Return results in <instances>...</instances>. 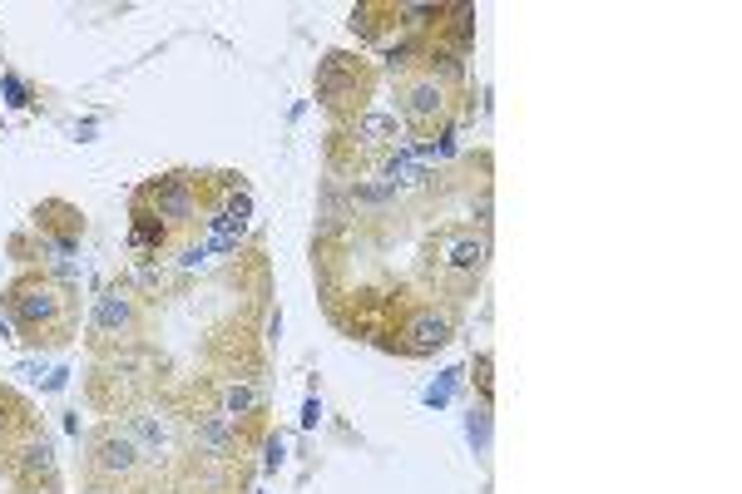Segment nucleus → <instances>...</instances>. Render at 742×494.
I'll list each match as a JSON object with an SVG mask.
<instances>
[{
	"instance_id": "nucleus-18",
	"label": "nucleus",
	"mask_w": 742,
	"mask_h": 494,
	"mask_svg": "<svg viewBox=\"0 0 742 494\" xmlns=\"http://www.w3.org/2000/svg\"><path fill=\"white\" fill-rule=\"evenodd\" d=\"M317 420H322V406H317V396H312V401H307V406H302V425H307V430H312V425H317Z\"/></svg>"
},
{
	"instance_id": "nucleus-16",
	"label": "nucleus",
	"mask_w": 742,
	"mask_h": 494,
	"mask_svg": "<svg viewBox=\"0 0 742 494\" xmlns=\"http://www.w3.org/2000/svg\"><path fill=\"white\" fill-rule=\"evenodd\" d=\"M25 465H30V470H40V474H50V465H54V460H50V445H35Z\"/></svg>"
},
{
	"instance_id": "nucleus-9",
	"label": "nucleus",
	"mask_w": 742,
	"mask_h": 494,
	"mask_svg": "<svg viewBox=\"0 0 742 494\" xmlns=\"http://www.w3.org/2000/svg\"><path fill=\"white\" fill-rule=\"evenodd\" d=\"M124 435L139 445V455H149V460H158V455L168 450V425H163L158 415H134V425H129Z\"/></svg>"
},
{
	"instance_id": "nucleus-8",
	"label": "nucleus",
	"mask_w": 742,
	"mask_h": 494,
	"mask_svg": "<svg viewBox=\"0 0 742 494\" xmlns=\"http://www.w3.org/2000/svg\"><path fill=\"white\" fill-rule=\"evenodd\" d=\"M193 440H198V450H208V455H233V420L228 415H203V420H193Z\"/></svg>"
},
{
	"instance_id": "nucleus-5",
	"label": "nucleus",
	"mask_w": 742,
	"mask_h": 494,
	"mask_svg": "<svg viewBox=\"0 0 742 494\" xmlns=\"http://www.w3.org/2000/svg\"><path fill=\"white\" fill-rule=\"evenodd\" d=\"M129 321H134V302H129L124 292H99V297H94V332H99V337L129 332Z\"/></svg>"
},
{
	"instance_id": "nucleus-1",
	"label": "nucleus",
	"mask_w": 742,
	"mask_h": 494,
	"mask_svg": "<svg viewBox=\"0 0 742 494\" xmlns=\"http://www.w3.org/2000/svg\"><path fill=\"white\" fill-rule=\"evenodd\" d=\"M485 257H490V242L475 238V233H450V238H440V247H436V262H440L445 272H480Z\"/></svg>"
},
{
	"instance_id": "nucleus-3",
	"label": "nucleus",
	"mask_w": 742,
	"mask_h": 494,
	"mask_svg": "<svg viewBox=\"0 0 742 494\" xmlns=\"http://www.w3.org/2000/svg\"><path fill=\"white\" fill-rule=\"evenodd\" d=\"M139 460H144V455H139V445L129 440L124 430H109L104 440H99V450H94V470H99V474H134Z\"/></svg>"
},
{
	"instance_id": "nucleus-11",
	"label": "nucleus",
	"mask_w": 742,
	"mask_h": 494,
	"mask_svg": "<svg viewBox=\"0 0 742 494\" xmlns=\"http://www.w3.org/2000/svg\"><path fill=\"white\" fill-rule=\"evenodd\" d=\"M262 406V396H258V386H248V380H233V386L223 391V415L228 420H243V415H253Z\"/></svg>"
},
{
	"instance_id": "nucleus-19",
	"label": "nucleus",
	"mask_w": 742,
	"mask_h": 494,
	"mask_svg": "<svg viewBox=\"0 0 742 494\" xmlns=\"http://www.w3.org/2000/svg\"><path fill=\"white\" fill-rule=\"evenodd\" d=\"M65 376H70V371H65V366H54V371H50V376H45V391H60V386H65Z\"/></svg>"
},
{
	"instance_id": "nucleus-6",
	"label": "nucleus",
	"mask_w": 742,
	"mask_h": 494,
	"mask_svg": "<svg viewBox=\"0 0 742 494\" xmlns=\"http://www.w3.org/2000/svg\"><path fill=\"white\" fill-rule=\"evenodd\" d=\"M10 311H15V321L35 326V321H50L54 311H60V302H54L50 287H20V292L10 297Z\"/></svg>"
},
{
	"instance_id": "nucleus-21",
	"label": "nucleus",
	"mask_w": 742,
	"mask_h": 494,
	"mask_svg": "<svg viewBox=\"0 0 742 494\" xmlns=\"http://www.w3.org/2000/svg\"><path fill=\"white\" fill-rule=\"evenodd\" d=\"M89 494H109V489H89Z\"/></svg>"
},
{
	"instance_id": "nucleus-13",
	"label": "nucleus",
	"mask_w": 742,
	"mask_h": 494,
	"mask_svg": "<svg viewBox=\"0 0 742 494\" xmlns=\"http://www.w3.org/2000/svg\"><path fill=\"white\" fill-rule=\"evenodd\" d=\"M455 380H461V371H445L436 386L426 391V406H445V401H450V391H455Z\"/></svg>"
},
{
	"instance_id": "nucleus-20",
	"label": "nucleus",
	"mask_w": 742,
	"mask_h": 494,
	"mask_svg": "<svg viewBox=\"0 0 742 494\" xmlns=\"http://www.w3.org/2000/svg\"><path fill=\"white\" fill-rule=\"evenodd\" d=\"M282 465V440H267V470Z\"/></svg>"
},
{
	"instance_id": "nucleus-10",
	"label": "nucleus",
	"mask_w": 742,
	"mask_h": 494,
	"mask_svg": "<svg viewBox=\"0 0 742 494\" xmlns=\"http://www.w3.org/2000/svg\"><path fill=\"white\" fill-rule=\"evenodd\" d=\"M357 139H366V144H396V139H401V124H396V114H386V109H366Z\"/></svg>"
},
{
	"instance_id": "nucleus-15",
	"label": "nucleus",
	"mask_w": 742,
	"mask_h": 494,
	"mask_svg": "<svg viewBox=\"0 0 742 494\" xmlns=\"http://www.w3.org/2000/svg\"><path fill=\"white\" fill-rule=\"evenodd\" d=\"M0 84H6V99H10L15 109H20V104H30V99H25V84H20L15 75H6V79H0Z\"/></svg>"
},
{
	"instance_id": "nucleus-22",
	"label": "nucleus",
	"mask_w": 742,
	"mask_h": 494,
	"mask_svg": "<svg viewBox=\"0 0 742 494\" xmlns=\"http://www.w3.org/2000/svg\"><path fill=\"white\" fill-rule=\"evenodd\" d=\"M0 337H6V321H0Z\"/></svg>"
},
{
	"instance_id": "nucleus-12",
	"label": "nucleus",
	"mask_w": 742,
	"mask_h": 494,
	"mask_svg": "<svg viewBox=\"0 0 742 494\" xmlns=\"http://www.w3.org/2000/svg\"><path fill=\"white\" fill-rule=\"evenodd\" d=\"M134 242H139V247L163 242V228H158V217H154V213H139V223H134Z\"/></svg>"
},
{
	"instance_id": "nucleus-4",
	"label": "nucleus",
	"mask_w": 742,
	"mask_h": 494,
	"mask_svg": "<svg viewBox=\"0 0 742 494\" xmlns=\"http://www.w3.org/2000/svg\"><path fill=\"white\" fill-rule=\"evenodd\" d=\"M445 341H450V316H445V311H416V316L406 321V351L426 356V351H436V346H445Z\"/></svg>"
},
{
	"instance_id": "nucleus-17",
	"label": "nucleus",
	"mask_w": 742,
	"mask_h": 494,
	"mask_svg": "<svg viewBox=\"0 0 742 494\" xmlns=\"http://www.w3.org/2000/svg\"><path fill=\"white\" fill-rule=\"evenodd\" d=\"M208 257H213V252H208V242H203V247H188L179 262H184V267H198V262H208Z\"/></svg>"
},
{
	"instance_id": "nucleus-2",
	"label": "nucleus",
	"mask_w": 742,
	"mask_h": 494,
	"mask_svg": "<svg viewBox=\"0 0 742 494\" xmlns=\"http://www.w3.org/2000/svg\"><path fill=\"white\" fill-rule=\"evenodd\" d=\"M149 203H154V217H168V223H184V217H193L198 208V193L188 178H158L149 188Z\"/></svg>"
},
{
	"instance_id": "nucleus-14",
	"label": "nucleus",
	"mask_w": 742,
	"mask_h": 494,
	"mask_svg": "<svg viewBox=\"0 0 742 494\" xmlns=\"http://www.w3.org/2000/svg\"><path fill=\"white\" fill-rule=\"evenodd\" d=\"M466 430H470V445H475V450L490 445V415H485V410H470V425H466Z\"/></svg>"
},
{
	"instance_id": "nucleus-7",
	"label": "nucleus",
	"mask_w": 742,
	"mask_h": 494,
	"mask_svg": "<svg viewBox=\"0 0 742 494\" xmlns=\"http://www.w3.org/2000/svg\"><path fill=\"white\" fill-rule=\"evenodd\" d=\"M440 109H445V89H440L436 79H416V84L406 89V119L431 124V119H440Z\"/></svg>"
}]
</instances>
